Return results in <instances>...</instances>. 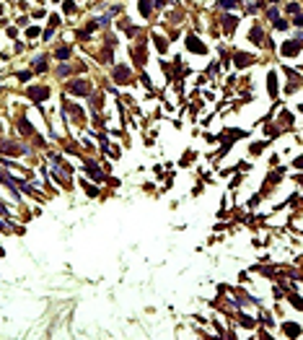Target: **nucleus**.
I'll return each instance as SVG.
<instances>
[{"label":"nucleus","mask_w":303,"mask_h":340,"mask_svg":"<svg viewBox=\"0 0 303 340\" xmlns=\"http://www.w3.org/2000/svg\"><path fill=\"white\" fill-rule=\"evenodd\" d=\"M249 63H251L249 55H236V65H249Z\"/></svg>","instance_id":"nucleus-1"},{"label":"nucleus","mask_w":303,"mask_h":340,"mask_svg":"<svg viewBox=\"0 0 303 340\" xmlns=\"http://www.w3.org/2000/svg\"><path fill=\"white\" fill-rule=\"evenodd\" d=\"M220 5H226V8H233V0H220Z\"/></svg>","instance_id":"nucleus-4"},{"label":"nucleus","mask_w":303,"mask_h":340,"mask_svg":"<svg viewBox=\"0 0 303 340\" xmlns=\"http://www.w3.org/2000/svg\"><path fill=\"white\" fill-rule=\"evenodd\" d=\"M67 55H70V50H67V47H62V50L57 52V57H67Z\"/></svg>","instance_id":"nucleus-3"},{"label":"nucleus","mask_w":303,"mask_h":340,"mask_svg":"<svg viewBox=\"0 0 303 340\" xmlns=\"http://www.w3.org/2000/svg\"><path fill=\"white\" fill-rule=\"evenodd\" d=\"M233 26H236V18H231V16H228V18H226V29H233Z\"/></svg>","instance_id":"nucleus-2"}]
</instances>
